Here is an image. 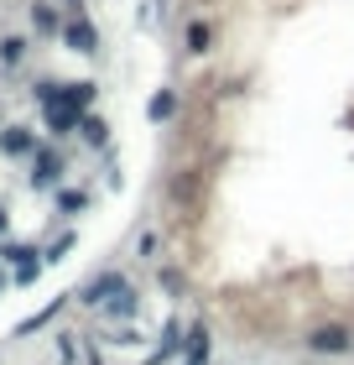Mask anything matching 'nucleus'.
I'll return each mask as SVG.
<instances>
[{
	"label": "nucleus",
	"mask_w": 354,
	"mask_h": 365,
	"mask_svg": "<svg viewBox=\"0 0 354 365\" xmlns=\"http://www.w3.org/2000/svg\"><path fill=\"white\" fill-rule=\"evenodd\" d=\"M26 58V37H0V63H21Z\"/></svg>",
	"instance_id": "f8f14e48"
},
{
	"label": "nucleus",
	"mask_w": 354,
	"mask_h": 365,
	"mask_svg": "<svg viewBox=\"0 0 354 365\" xmlns=\"http://www.w3.org/2000/svg\"><path fill=\"white\" fill-rule=\"evenodd\" d=\"M63 42H68L73 53H94V47H99V37H94L89 21H68V26H63Z\"/></svg>",
	"instance_id": "20e7f679"
},
{
	"label": "nucleus",
	"mask_w": 354,
	"mask_h": 365,
	"mask_svg": "<svg viewBox=\"0 0 354 365\" xmlns=\"http://www.w3.org/2000/svg\"><path fill=\"white\" fill-rule=\"evenodd\" d=\"M78 120H83L78 110H68V105H47V130H53V136H68Z\"/></svg>",
	"instance_id": "0eeeda50"
},
{
	"label": "nucleus",
	"mask_w": 354,
	"mask_h": 365,
	"mask_svg": "<svg viewBox=\"0 0 354 365\" xmlns=\"http://www.w3.org/2000/svg\"><path fill=\"white\" fill-rule=\"evenodd\" d=\"M209 42H214L209 21H193V26H188V53H209Z\"/></svg>",
	"instance_id": "9d476101"
},
{
	"label": "nucleus",
	"mask_w": 354,
	"mask_h": 365,
	"mask_svg": "<svg viewBox=\"0 0 354 365\" xmlns=\"http://www.w3.org/2000/svg\"><path fill=\"white\" fill-rule=\"evenodd\" d=\"M0 146H6L11 157H31V152H37V136H31L26 125H11L6 136H0Z\"/></svg>",
	"instance_id": "39448f33"
},
{
	"label": "nucleus",
	"mask_w": 354,
	"mask_h": 365,
	"mask_svg": "<svg viewBox=\"0 0 354 365\" xmlns=\"http://www.w3.org/2000/svg\"><path fill=\"white\" fill-rule=\"evenodd\" d=\"M172 110H177V94H157L151 99V120H167Z\"/></svg>",
	"instance_id": "ddd939ff"
},
{
	"label": "nucleus",
	"mask_w": 354,
	"mask_h": 365,
	"mask_svg": "<svg viewBox=\"0 0 354 365\" xmlns=\"http://www.w3.org/2000/svg\"><path fill=\"white\" fill-rule=\"evenodd\" d=\"M204 360H209V329L198 324L188 334V360H182V365H204Z\"/></svg>",
	"instance_id": "6e6552de"
},
{
	"label": "nucleus",
	"mask_w": 354,
	"mask_h": 365,
	"mask_svg": "<svg viewBox=\"0 0 354 365\" xmlns=\"http://www.w3.org/2000/svg\"><path fill=\"white\" fill-rule=\"evenodd\" d=\"M0 287H6V277H0Z\"/></svg>",
	"instance_id": "dca6fc26"
},
{
	"label": "nucleus",
	"mask_w": 354,
	"mask_h": 365,
	"mask_svg": "<svg viewBox=\"0 0 354 365\" xmlns=\"http://www.w3.org/2000/svg\"><path fill=\"white\" fill-rule=\"evenodd\" d=\"M78 130H83V141H89V146H105V136H110V125H105V120H94V115H83Z\"/></svg>",
	"instance_id": "1a4fd4ad"
},
{
	"label": "nucleus",
	"mask_w": 354,
	"mask_h": 365,
	"mask_svg": "<svg viewBox=\"0 0 354 365\" xmlns=\"http://www.w3.org/2000/svg\"><path fill=\"white\" fill-rule=\"evenodd\" d=\"M31 16H37V26H42V31H58V16H53V6H31Z\"/></svg>",
	"instance_id": "4468645a"
},
{
	"label": "nucleus",
	"mask_w": 354,
	"mask_h": 365,
	"mask_svg": "<svg viewBox=\"0 0 354 365\" xmlns=\"http://www.w3.org/2000/svg\"><path fill=\"white\" fill-rule=\"evenodd\" d=\"M308 350L313 355H349L354 350V334L344 324H323V329H313V334H308Z\"/></svg>",
	"instance_id": "f257e3e1"
},
{
	"label": "nucleus",
	"mask_w": 354,
	"mask_h": 365,
	"mask_svg": "<svg viewBox=\"0 0 354 365\" xmlns=\"http://www.w3.org/2000/svg\"><path fill=\"white\" fill-rule=\"evenodd\" d=\"M94 99V84H58V99L53 105H68V110H78L83 115V105Z\"/></svg>",
	"instance_id": "423d86ee"
},
{
	"label": "nucleus",
	"mask_w": 354,
	"mask_h": 365,
	"mask_svg": "<svg viewBox=\"0 0 354 365\" xmlns=\"http://www.w3.org/2000/svg\"><path fill=\"white\" fill-rule=\"evenodd\" d=\"M125 287H130V282H125L120 272H105V277L89 282V292H83V297H89V303H110V297H120Z\"/></svg>",
	"instance_id": "f03ea898"
},
{
	"label": "nucleus",
	"mask_w": 354,
	"mask_h": 365,
	"mask_svg": "<svg viewBox=\"0 0 354 365\" xmlns=\"http://www.w3.org/2000/svg\"><path fill=\"white\" fill-rule=\"evenodd\" d=\"M58 178H63V157L58 152H37V162H31V182H37V188H53Z\"/></svg>",
	"instance_id": "7ed1b4c3"
},
{
	"label": "nucleus",
	"mask_w": 354,
	"mask_h": 365,
	"mask_svg": "<svg viewBox=\"0 0 354 365\" xmlns=\"http://www.w3.org/2000/svg\"><path fill=\"white\" fill-rule=\"evenodd\" d=\"M110 313H115V319H130V313H136V287H125L120 297H110V303H105Z\"/></svg>",
	"instance_id": "9b49d317"
},
{
	"label": "nucleus",
	"mask_w": 354,
	"mask_h": 365,
	"mask_svg": "<svg viewBox=\"0 0 354 365\" xmlns=\"http://www.w3.org/2000/svg\"><path fill=\"white\" fill-rule=\"evenodd\" d=\"M68 245H73V235H63L58 245H47V261H63V251H68Z\"/></svg>",
	"instance_id": "2eb2a0df"
}]
</instances>
